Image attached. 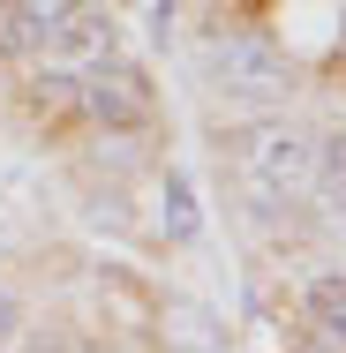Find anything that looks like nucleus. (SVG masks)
Listing matches in <instances>:
<instances>
[{
  "instance_id": "f257e3e1",
  "label": "nucleus",
  "mask_w": 346,
  "mask_h": 353,
  "mask_svg": "<svg viewBox=\"0 0 346 353\" xmlns=\"http://www.w3.org/2000/svg\"><path fill=\"white\" fill-rule=\"evenodd\" d=\"M233 173H241L249 203L294 211L309 196V173H316V143L301 136V128H286V121H256V128L233 136Z\"/></svg>"
},
{
  "instance_id": "f03ea898",
  "label": "nucleus",
  "mask_w": 346,
  "mask_h": 353,
  "mask_svg": "<svg viewBox=\"0 0 346 353\" xmlns=\"http://www.w3.org/2000/svg\"><path fill=\"white\" fill-rule=\"evenodd\" d=\"M204 75L218 98H241V105H278L286 90H294V68H286V53H278L271 38H218L204 53Z\"/></svg>"
},
{
  "instance_id": "7ed1b4c3",
  "label": "nucleus",
  "mask_w": 346,
  "mask_h": 353,
  "mask_svg": "<svg viewBox=\"0 0 346 353\" xmlns=\"http://www.w3.org/2000/svg\"><path fill=\"white\" fill-rule=\"evenodd\" d=\"M75 113L90 128H143L151 121V90H143L136 68L98 61V68H83V83H75Z\"/></svg>"
},
{
  "instance_id": "20e7f679",
  "label": "nucleus",
  "mask_w": 346,
  "mask_h": 353,
  "mask_svg": "<svg viewBox=\"0 0 346 353\" xmlns=\"http://www.w3.org/2000/svg\"><path fill=\"white\" fill-rule=\"evenodd\" d=\"M75 8H83V0H8V8H0V53H8V61H46Z\"/></svg>"
},
{
  "instance_id": "39448f33",
  "label": "nucleus",
  "mask_w": 346,
  "mask_h": 353,
  "mask_svg": "<svg viewBox=\"0 0 346 353\" xmlns=\"http://www.w3.org/2000/svg\"><path fill=\"white\" fill-rule=\"evenodd\" d=\"M301 308H309L316 346H346V271H316L301 285Z\"/></svg>"
},
{
  "instance_id": "423d86ee",
  "label": "nucleus",
  "mask_w": 346,
  "mask_h": 353,
  "mask_svg": "<svg viewBox=\"0 0 346 353\" xmlns=\"http://www.w3.org/2000/svg\"><path fill=\"white\" fill-rule=\"evenodd\" d=\"M309 196L324 203V218L346 225V128L316 143V173H309Z\"/></svg>"
},
{
  "instance_id": "0eeeda50",
  "label": "nucleus",
  "mask_w": 346,
  "mask_h": 353,
  "mask_svg": "<svg viewBox=\"0 0 346 353\" xmlns=\"http://www.w3.org/2000/svg\"><path fill=\"white\" fill-rule=\"evenodd\" d=\"M8 323H15V308H8V301H0V339H8Z\"/></svg>"
}]
</instances>
